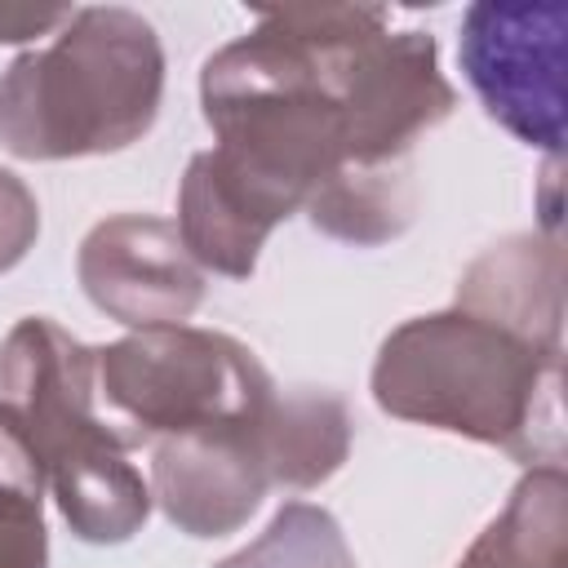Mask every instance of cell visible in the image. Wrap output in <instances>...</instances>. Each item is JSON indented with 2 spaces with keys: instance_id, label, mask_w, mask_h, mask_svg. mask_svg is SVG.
<instances>
[{
  "instance_id": "cell-1",
  "label": "cell",
  "mask_w": 568,
  "mask_h": 568,
  "mask_svg": "<svg viewBox=\"0 0 568 568\" xmlns=\"http://www.w3.org/2000/svg\"><path fill=\"white\" fill-rule=\"evenodd\" d=\"M382 22L390 13L373 4L262 9L257 27L200 71V106L217 138L209 151L284 217L351 164L342 58Z\"/></svg>"
},
{
  "instance_id": "cell-2",
  "label": "cell",
  "mask_w": 568,
  "mask_h": 568,
  "mask_svg": "<svg viewBox=\"0 0 568 568\" xmlns=\"http://www.w3.org/2000/svg\"><path fill=\"white\" fill-rule=\"evenodd\" d=\"M559 386L564 355L457 306L404 320L373 359L382 413L501 448L524 466H564Z\"/></svg>"
},
{
  "instance_id": "cell-3",
  "label": "cell",
  "mask_w": 568,
  "mask_h": 568,
  "mask_svg": "<svg viewBox=\"0 0 568 568\" xmlns=\"http://www.w3.org/2000/svg\"><path fill=\"white\" fill-rule=\"evenodd\" d=\"M164 98L155 27L120 4L75 9L44 49L0 71V146L18 160L111 155L142 142Z\"/></svg>"
},
{
  "instance_id": "cell-4",
  "label": "cell",
  "mask_w": 568,
  "mask_h": 568,
  "mask_svg": "<svg viewBox=\"0 0 568 568\" xmlns=\"http://www.w3.org/2000/svg\"><path fill=\"white\" fill-rule=\"evenodd\" d=\"M0 399L27 422L67 528L89 546H120L151 515V484L129 462L142 444L98 417V346L27 315L0 342Z\"/></svg>"
},
{
  "instance_id": "cell-5",
  "label": "cell",
  "mask_w": 568,
  "mask_h": 568,
  "mask_svg": "<svg viewBox=\"0 0 568 568\" xmlns=\"http://www.w3.org/2000/svg\"><path fill=\"white\" fill-rule=\"evenodd\" d=\"M98 395L146 444L186 430L253 426L275 399V382L231 333L164 324L98 346Z\"/></svg>"
},
{
  "instance_id": "cell-6",
  "label": "cell",
  "mask_w": 568,
  "mask_h": 568,
  "mask_svg": "<svg viewBox=\"0 0 568 568\" xmlns=\"http://www.w3.org/2000/svg\"><path fill=\"white\" fill-rule=\"evenodd\" d=\"M457 62L488 120L559 160L568 133V9L555 0H479L462 18Z\"/></svg>"
},
{
  "instance_id": "cell-7",
  "label": "cell",
  "mask_w": 568,
  "mask_h": 568,
  "mask_svg": "<svg viewBox=\"0 0 568 568\" xmlns=\"http://www.w3.org/2000/svg\"><path fill=\"white\" fill-rule=\"evenodd\" d=\"M457 89L439 71V44L426 31H364L342 58V111L351 164L413 160V142L444 124Z\"/></svg>"
},
{
  "instance_id": "cell-8",
  "label": "cell",
  "mask_w": 568,
  "mask_h": 568,
  "mask_svg": "<svg viewBox=\"0 0 568 568\" xmlns=\"http://www.w3.org/2000/svg\"><path fill=\"white\" fill-rule=\"evenodd\" d=\"M84 297L124 328L186 324L204 302V271L164 217H102L75 253Z\"/></svg>"
},
{
  "instance_id": "cell-9",
  "label": "cell",
  "mask_w": 568,
  "mask_h": 568,
  "mask_svg": "<svg viewBox=\"0 0 568 568\" xmlns=\"http://www.w3.org/2000/svg\"><path fill=\"white\" fill-rule=\"evenodd\" d=\"M271 488L257 422L151 439V501L186 537H226L248 524Z\"/></svg>"
},
{
  "instance_id": "cell-10",
  "label": "cell",
  "mask_w": 568,
  "mask_h": 568,
  "mask_svg": "<svg viewBox=\"0 0 568 568\" xmlns=\"http://www.w3.org/2000/svg\"><path fill=\"white\" fill-rule=\"evenodd\" d=\"M457 311L488 320L537 351L564 355V244L519 231L488 244L457 280Z\"/></svg>"
},
{
  "instance_id": "cell-11",
  "label": "cell",
  "mask_w": 568,
  "mask_h": 568,
  "mask_svg": "<svg viewBox=\"0 0 568 568\" xmlns=\"http://www.w3.org/2000/svg\"><path fill=\"white\" fill-rule=\"evenodd\" d=\"M288 222L266 195H257L244 178H235L213 151L191 155L178 186V235L200 271L248 280L257 271L262 244L271 231Z\"/></svg>"
},
{
  "instance_id": "cell-12",
  "label": "cell",
  "mask_w": 568,
  "mask_h": 568,
  "mask_svg": "<svg viewBox=\"0 0 568 568\" xmlns=\"http://www.w3.org/2000/svg\"><path fill=\"white\" fill-rule=\"evenodd\" d=\"M351 408L333 390H288L266 404L257 422V448L271 475V488H315L333 479L351 453Z\"/></svg>"
},
{
  "instance_id": "cell-13",
  "label": "cell",
  "mask_w": 568,
  "mask_h": 568,
  "mask_svg": "<svg viewBox=\"0 0 568 568\" xmlns=\"http://www.w3.org/2000/svg\"><path fill=\"white\" fill-rule=\"evenodd\" d=\"M457 568H568V475L528 466L506 510L470 541Z\"/></svg>"
},
{
  "instance_id": "cell-14",
  "label": "cell",
  "mask_w": 568,
  "mask_h": 568,
  "mask_svg": "<svg viewBox=\"0 0 568 568\" xmlns=\"http://www.w3.org/2000/svg\"><path fill=\"white\" fill-rule=\"evenodd\" d=\"M302 213L311 217L315 231H324L342 244H359V248L386 244V240L404 235L417 213L413 160L346 164L302 204Z\"/></svg>"
},
{
  "instance_id": "cell-15",
  "label": "cell",
  "mask_w": 568,
  "mask_h": 568,
  "mask_svg": "<svg viewBox=\"0 0 568 568\" xmlns=\"http://www.w3.org/2000/svg\"><path fill=\"white\" fill-rule=\"evenodd\" d=\"M44 462L13 404L0 399V568H49Z\"/></svg>"
},
{
  "instance_id": "cell-16",
  "label": "cell",
  "mask_w": 568,
  "mask_h": 568,
  "mask_svg": "<svg viewBox=\"0 0 568 568\" xmlns=\"http://www.w3.org/2000/svg\"><path fill=\"white\" fill-rule=\"evenodd\" d=\"M213 568H359L342 524L311 501H284L266 532Z\"/></svg>"
},
{
  "instance_id": "cell-17",
  "label": "cell",
  "mask_w": 568,
  "mask_h": 568,
  "mask_svg": "<svg viewBox=\"0 0 568 568\" xmlns=\"http://www.w3.org/2000/svg\"><path fill=\"white\" fill-rule=\"evenodd\" d=\"M40 235V204L27 191V182L9 169H0V275L13 271Z\"/></svg>"
},
{
  "instance_id": "cell-18",
  "label": "cell",
  "mask_w": 568,
  "mask_h": 568,
  "mask_svg": "<svg viewBox=\"0 0 568 568\" xmlns=\"http://www.w3.org/2000/svg\"><path fill=\"white\" fill-rule=\"evenodd\" d=\"M75 9L67 4H0V44H27L36 36H58Z\"/></svg>"
}]
</instances>
